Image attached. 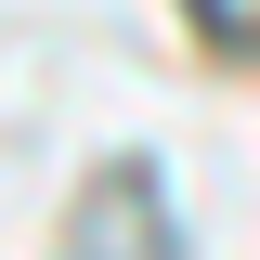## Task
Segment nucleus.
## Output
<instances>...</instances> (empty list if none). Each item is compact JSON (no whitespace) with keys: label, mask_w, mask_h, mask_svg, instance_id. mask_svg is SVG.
Masks as SVG:
<instances>
[{"label":"nucleus","mask_w":260,"mask_h":260,"mask_svg":"<svg viewBox=\"0 0 260 260\" xmlns=\"http://www.w3.org/2000/svg\"><path fill=\"white\" fill-rule=\"evenodd\" d=\"M182 13H195L208 39H260V0H182Z\"/></svg>","instance_id":"nucleus-1"}]
</instances>
